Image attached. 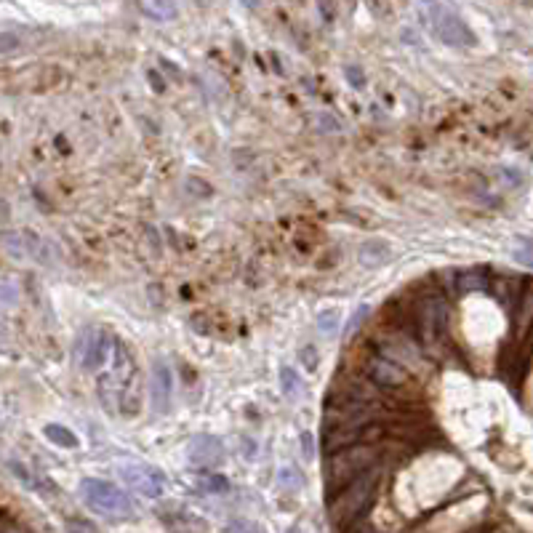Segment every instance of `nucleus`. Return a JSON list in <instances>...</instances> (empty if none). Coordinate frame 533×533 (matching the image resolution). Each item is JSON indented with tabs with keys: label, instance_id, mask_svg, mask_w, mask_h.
Listing matches in <instances>:
<instances>
[{
	"label": "nucleus",
	"instance_id": "obj_4",
	"mask_svg": "<svg viewBox=\"0 0 533 533\" xmlns=\"http://www.w3.org/2000/svg\"><path fill=\"white\" fill-rule=\"evenodd\" d=\"M448 325H451L448 301L440 293L422 296L419 307H416V328H419L424 342L427 344H443L445 336H448Z\"/></svg>",
	"mask_w": 533,
	"mask_h": 533
},
{
	"label": "nucleus",
	"instance_id": "obj_19",
	"mask_svg": "<svg viewBox=\"0 0 533 533\" xmlns=\"http://www.w3.org/2000/svg\"><path fill=\"white\" fill-rule=\"evenodd\" d=\"M22 45V38L16 33H0V54H11Z\"/></svg>",
	"mask_w": 533,
	"mask_h": 533
},
{
	"label": "nucleus",
	"instance_id": "obj_24",
	"mask_svg": "<svg viewBox=\"0 0 533 533\" xmlns=\"http://www.w3.org/2000/svg\"><path fill=\"white\" fill-rule=\"evenodd\" d=\"M344 75H347L349 80H352V86H355V89H363V86H366V78H363V72H360V69H357L355 64L347 67Z\"/></svg>",
	"mask_w": 533,
	"mask_h": 533
},
{
	"label": "nucleus",
	"instance_id": "obj_9",
	"mask_svg": "<svg viewBox=\"0 0 533 533\" xmlns=\"http://www.w3.org/2000/svg\"><path fill=\"white\" fill-rule=\"evenodd\" d=\"M171 389H174V376L171 368L163 360L152 363V376H150V398H152V408L157 413H166L171 405Z\"/></svg>",
	"mask_w": 533,
	"mask_h": 533
},
{
	"label": "nucleus",
	"instance_id": "obj_14",
	"mask_svg": "<svg viewBox=\"0 0 533 533\" xmlns=\"http://www.w3.org/2000/svg\"><path fill=\"white\" fill-rule=\"evenodd\" d=\"M43 434L54 445H59V448H78V434L72 432V430H67V427H62V424H45Z\"/></svg>",
	"mask_w": 533,
	"mask_h": 533
},
{
	"label": "nucleus",
	"instance_id": "obj_28",
	"mask_svg": "<svg viewBox=\"0 0 533 533\" xmlns=\"http://www.w3.org/2000/svg\"><path fill=\"white\" fill-rule=\"evenodd\" d=\"M360 533H376V531H374V528H363Z\"/></svg>",
	"mask_w": 533,
	"mask_h": 533
},
{
	"label": "nucleus",
	"instance_id": "obj_23",
	"mask_svg": "<svg viewBox=\"0 0 533 533\" xmlns=\"http://www.w3.org/2000/svg\"><path fill=\"white\" fill-rule=\"evenodd\" d=\"M67 533H99L86 520H67Z\"/></svg>",
	"mask_w": 533,
	"mask_h": 533
},
{
	"label": "nucleus",
	"instance_id": "obj_20",
	"mask_svg": "<svg viewBox=\"0 0 533 533\" xmlns=\"http://www.w3.org/2000/svg\"><path fill=\"white\" fill-rule=\"evenodd\" d=\"M315 120H318V125H320V128H318V131H325V133H336V131H339V128H342V123L336 120V118H333V115H328V112H322V115H318V118H315Z\"/></svg>",
	"mask_w": 533,
	"mask_h": 533
},
{
	"label": "nucleus",
	"instance_id": "obj_26",
	"mask_svg": "<svg viewBox=\"0 0 533 533\" xmlns=\"http://www.w3.org/2000/svg\"><path fill=\"white\" fill-rule=\"evenodd\" d=\"M301 360H304V366L310 368V371H315V368H318V355H315V349H312V347L301 349Z\"/></svg>",
	"mask_w": 533,
	"mask_h": 533
},
{
	"label": "nucleus",
	"instance_id": "obj_7",
	"mask_svg": "<svg viewBox=\"0 0 533 533\" xmlns=\"http://www.w3.org/2000/svg\"><path fill=\"white\" fill-rule=\"evenodd\" d=\"M107 349H110V342H107L104 331L86 328L78 336V342H75V360H78V366L83 371H94V368H99L104 363Z\"/></svg>",
	"mask_w": 533,
	"mask_h": 533
},
{
	"label": "nucleus",
	"instance_id": "obj_25",
	"mask_svg": "<svg viewBox=\"0 0 533 533\" xmlns=\"http://www.w3.org/2000/svg\"><path fill=\"white\" fill-rule=\"evenodd\" d=\"M366 315H368V307H360V310H357L355 315H352V318H349V322H347V328H344V333H347V336H349V333L355 331L357 325H360V322H363V318H366Z\"/></svg>",
	"mask_w": 533,
	"mask_h": 533
},
{
	"label": "nucleus",
	"instance_id": "obj_5",
	"mask_svg": "<svg viewBox=\"0 0 533 533\" xmlns=\"http://www.w3.org/2000/svg\"><path fill=\"white\" fill-rule=\"evenodd\" d=\"M424 13H427V19H430L432 33L437 35L445 45H454V48H469V45L478 43L475 33L466 27V22L454 11V9L432 3V6L424 9Z\"/></svg>",
	"mask_w": 533,
	"mask_h": 533
},
{
	"label": "nucleus",
	"instance_id": "obj_22",
	"mask_svg": "<svg viewBox=\"0 0 533 533\" xmlns=\"http://www.w3.org/2000/svg\"><path fill=\"white\" fill-rule=\"evenodd\" d=\"M459 286H461V288H483V286H486V280H483V278H478V272H466V275H464V278H459Z\"/></svg>",
	"mask_w": 533,
	"mask_h": 533
},
{
	"label": "nucleus",
	"instance_id": "obj_8",
	"mask_svg": "<svg viewBox=\"0 0 533 533\" xmlns=\"http://www.w3.org/2000/svg\"><path fill=\"white\" fill-rule=\"evenodd\" d=\"M224 456V443L213 434H195L187 443V459L195 466H222Z\"/></svg>",
	"mask_w": 533,
	"mask_h": 533
},
{
	"label": "nucleus",
	"instance_id": "obj_6",
	"mask_svg": "<svg viewBox=\"0 0 533 533\" xmlns=\"http://www.w3.org/2000/svg\"><path fill=\"white\" fill-rule=\"evenodd\" d=\"M118 475L131 490L142 493L147 499H157L163 493V478L155 466L145 464V461H120L118 464Z\"/></svg>",
	"mask_w": 533,
	"mask_h": 533
},
{
	"label": "nucleus",
	"instance_id": "obj_21",
	"mask_svg": "<svg viewBox=\"0 0 533 533\" xmlns=\"http://www.w3.org/2000/svg\"><path fill=\"white\" fill-rule=\"evenodd\" d=\"M339 312L336 310H328V312H322L320 315V320H318V328L320 331H325V333H331V331H336V325H339Z\"/></svg>",
	"mask_w": 533,
	"mask_h": 533
},
{
	"label": "nucleus",
	"instance_id": "obj_11",
	"mask_svg": "<svg viewBox=\"0 0 533 533\" xmlns=\"http://www.w3.org/2000/svg\"><path fill=\"white\" fill-rule=\"evenodd\" d=\"M368 424H339V427H325V434H322V448L328 454H336L342 448H349L355 445L363 432H366Z\"/></svg>",
	"mask_w": 533,
	"mask_h": 533
},
{
	"label": "nucleus",
	"instance_id": "obj_12",
	"mask_svg": "<svg viewBox=\"0 0 533 533\" xmlns=\"http://www.w3.org/2000/svg\"><path fill=\"white\" fill-rule=\"evenodd\" d=\"M389 256H392V251H389V245L384 240H366V243L360 245V251H357V259H360L363 266L387 264Z\"/></svg>",
	"mask_w": 533,
	"mask_h": 533
},
{
	"label": "nucleus",
	"instance_id": "obj_1",
	"mask_svg": "<svg viewBox=\"0 0 533 533\" xmlns=\"http://www.w3.org/2000/svg\"><path fill=\"white\" fill-rule=\"evenodd\" d=\"M378 480H381V469L371 466L366 475H360L349 486H344L342 490L333 493L331 504H328V515H331V522L339 531L352 528L366 515V510L371 507L374 496H376Z\"/></svg>",
	"mask_w": 533,
	"mask_h": 533
},
{
	"label": "nucleus",
	"instance_id": "obj_29",
	"mask_svg": "<svg viewBox=\"0 0 533 533\" xmlns=\"http://www.w3.org/2000/svg\"><path fill=\"white\" fill-rule=\"evenodd\" d=\"M11 533H27V531H11Z\"/></svg>",
	"mask_w": 533,
	"mask_h": 533
},
{
	"label": "nucleus",
	"instance_id": "obj_15",
	"mask_svg": "<svg viewBox=\"0 0 533 533\" xmlns=\"http://www.w3.org/2000/svg\"><path fill=\"white\" fill-rule=\"evenodd\" d=\"M278 486L286 493H296V490L304 488V475H301L296 466H283L278 475Z\"/></svg>",
	"mask_w": 533,
	"mask_h": 533
},
{
	"label": "nucleus",
	"instance_id": "obj_27",
	"mask_svg": "<svg viewBox=\"0 0 533 533\" xmlns=\"http://www.w3.org/2000/svg\"><path fill=\"white\" fill-rule=\"evenodd\" d=\"M301 448H304V459H312L315 456V448H312V434L301 432Z\"/></svg>",
	"mask_w": 533,
	"mask_h": 533
},
{
	"label": "nucleus",
	"instance_id": "obj_10",
	"mask_svg": "<svg viewBox=\"0 0 533 533\" xmlns=\"http://www.w3.org/2000/svg\"><path fill=\"white\" fill-rule=\"evenodd\" d=\"M368 376H371V381L374 384H378V387H387V389H400L408 384V371L405 368H400L395 360H387V357H376V360H371V366H368Z\"/></svg>",
	"mask_w": 533,
	"mask_h": 533
},
{
	"label": "nucleus",
	"instance_id": "obj_17",
	"mask_svg": "<svg viewBox=\"0 0 533 533\" xmlns=\"http://www.w3.org/2000/svg\"><path fill=\"white\" fill-rule=\"evenodd\" d=\"M200 488L206 490V493H227V490H230V483H227V478H222V475H206V478L200 480Z\"/></svg>",
	"mask_w": 533,
	"mask_h": 533
},
{
	"label": "nucleus",
	"instance_id": "obj_16",
	"mask_svg": "<svg viewBox=\"0 0 533 533\" xmlns=\"http://www.w3.org/2000/svg\"><path fill=\"white\" fill-rule=\"evenodd\" d=\"M280 389H283V395H288V398H299L301 395V378L293 368H288V366L280 368Z\"/></svg>",
	"mask_w": 533,
	"mask_h": 533
},
{
	"label": "nucleus",
	"instance_id": "obj_18",
	"mask_svg": "<svg viewBox=\"0 0 533 533\" xmlns=\"http://www.w3.org/2000/svg\"><path fill=\"white\" fill-rule=\"evenodd\" d=\"M230 533H266V531L254 520H232L230 522Z\"/></svg>",
	"mask_w": 533,
	"mask_h": 533
},
{
	"label": "nucleus",
	"instance_id": "obj_3",
	"mask_svg": "<svg viewBox=\"0 0 533 533\" xmlns=\"http://www.w3.org/2000/svg\"><path fill=\"white\" fill-rule=\"evenodd\" d=\"M78 490L83 504H89L91 510L107 520H131L136 515V504L131 501V496L107 480L86 478L80 480Z\"/></svg>",
	"mask_w": 533,
	"mask_h": 533
},
{
	"label": "nucleus",
	"instance_id": "obj_13",
	"mask_svg": "<svg viewBox=\"0 0 533 533\" xmlns=\"http://www.w3.org/2000/svg\"><path fill=\"white\" fill-rule=\"evenodd\" d=\"M163 520H166V525L174 533H206V522L200 520V517L187 515V512H174V517L163 515Z\"/></svg>",
	"mask_w": 533,
	"mask_h": 533
},
{
	"label": "nucleus",
	"instance_id": "obj_2",
	"mask_svg": "<svg viewBox=\"0 0 533 533\" xmlns=\"http://www.w3.org/2000/svg\"><path fill=\"white\" fill-rule=\"evenodd\" d=\"M378 461V448L376 445H349L331 454L328 466H325V486L331 490V496L336 490H342L344 486H349L355 478L366 475L371 466H376Z\"/></svg>",
	"mask_w": 533,
	"mask_h": 533
}]
</instances>
